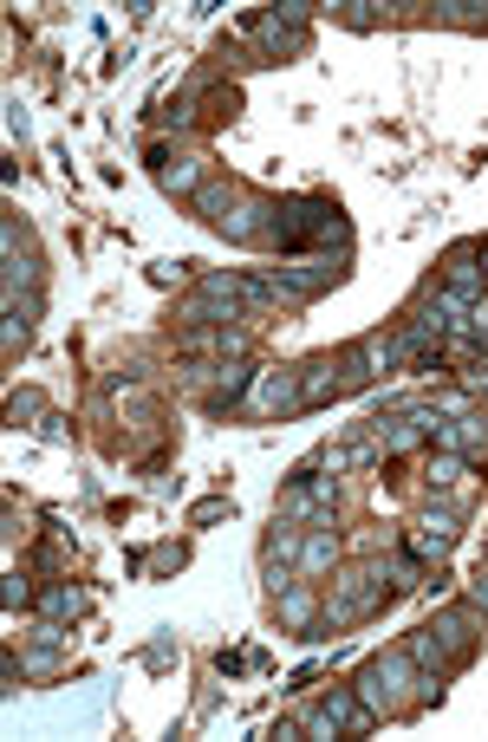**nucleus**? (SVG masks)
Listing matches in <instances>:
<instances>
[{"mask_svg": "<svg viewBox=\"0 0 488 742\" xmlns=\"http://www.w3.org/2000/svg\"><path fill=\"white\" fill-rule=\"evenodd\" d=\"M40 605H46L53 619H66V612H78V593H72V587H53V593L40 599Z\"/></svg>", "mask_w": 488, "mask_h": 742, "instance_id": "12", "label": "nucleus"}, {"mask_svg": "<svg viewBox=\"0 0 488 742\" xmlns=\"http://www.w3.org/2000/svg\"><path fill=\"white\" fill-rule=\"evenodd\" d=\"M215 228H221L228 241H274V203H261V196H248V189H241Z\"/></svg>", "mask_w": 488, "mask_h": 742, "instance_id": "5", "label": "nucleus"}, {"mask_svg": "<svg viewBox=\"0 0 488 742\" xmlns=\"http://www.w3.org/2000/svg\"><path fill=\"white\" fill-rule=\"evenodd\" d=\"M469 599H476V605H488V574L476 580V593H469Z\"/></svg>", "mask_w": 488, "mask_h": 742, "instance_id": "13", "label": "nucleus"}, {"mask_svg": "<svg viewBox=\"0 0 488 742\" xmlns=\"http://www.w3.org/2000/svg\"><path fill=\"white\" fill-rule=\"evenodd\" d=\"M293 404H306L293 371H254V384H248V397H241V411H254V417H280V411H293Z\"/></svg>", "mask_w": 488, "mask_h": 742, "instance_id": "4", "label": "nucleus"}, {"mask_svg": "<svg viewBox=\"0 0 488 742\" xmlns=\"http://www.w3.org/2000/svg\"><path fill=\"white\" fill-rule=\"evenodd\" d=\"M156 176H163V189H176V196H196V189L209 183V163H203V156H176V163H163Z\"/></svg>", "mask_w": 488, "mask_h": 742, "instance_id": "8", "label": "nucleus"}, {"mask_svg": "<svg viewBox=\"0 0 488 742\" xmlns=\"http://www.w3.org/2000/svg\"><path fill=\"white\" fill-rule=\"evenodd\" d=\"M235 196H241V189H235V183H221V176H209V183H203V189H196V209H203V216H209V222H221V216H228V203H235Z\"/></svg>", "mask_w": 488, "mask_h": 742, "instance_id": "10", "label": "nucleus"}, {"mask_svg": "<svg viewBox=\"0 0 488 742\" xmlns=\"http://www.w3.org/2000/svg\"><path fill=\"white\" fill-rule=\"evenodd\" d=\"M365 723H371L365 697H358V690H333V697L313 710V723H306V730H313V736H346V730H365Z\"/></svg>", "mask_w": 488, "mask_h": 742, "instance_id": "6", "label": "nucleus"}, {"mask_svg": "<svg viewBox=\"0 0 488 742\" xmlns=\"http://www.w3.org/2000/svg\"><path fill=\"white\" fill-rule=\"evenodd\" d=\"M482 287H488V248H482Z\"/></svg>", "mask_w": 488, "mask_h": 742, "instance_id": "14", "label": "nucleus"}, {"mask_svg": "<svg viewBox=\"0 0 488 742\" xmlns=\"http://www.w3.org/2000/svg\"><path fill=\"white\" fill-rule=\"evenodd\" d=\"M346 241V222H339V203L326 196H300V203H274V248L280 254H319Z\"/></svg>", "mask_w": 488, "mask_h": 742, "instance_id": "1", "label": "nucleus"}, {"mask_svg": "<svg viewBox=\"0 0 488 742\" xmlns=\"http://www.w3.org/2000/svg\"><path fill=\"white\" fill-rule=\"evenodd\" d=\"M449 541H456V509H423V515H417V541H411V547H417V554H443Z\"/></svg>", "mask_w": 488, "mask_h": 742, "instance_id": "7", "label": "nucleus"}, {"mask_svg": "<svg viewBox=\"0 0 488 742\" xmlns=\"http://www.w3.org/2000/svg\"><path fill=\"white\" fill-rule=\"evenodd\" d=\"M378 593H384V580L365 574V567H351V574H339V593L326 599V619H333V625L371 619V612H378Z\"/></svg>", "mask_w": 488, "mask_h": 742, "instance_id": "3", "label": "nucleus"}, {"mask_svg": "<svg viewBox=\"0 0 488 742\" xmlns=\"http://www.w3.org/2000/svg\"><path fill=\"white\" fill-rule=\"evenodd\" d=\"M280 619H286V625H306V619H313V593H306V587H286V593H280Z\"/></svg>", "mask_w": 488, "mask_h": 742, "instance_id": "11", "label": "nucleus"}, {"mask_svg": "<svg viewBox=\"0 0 488 742\" xmlns=\"http://www.w3.org/2000/svg\"><path fill=\"white\" fill-rule=\"evenodd\" d=\"M404 684H411V652H384V658H371V665L358 670V697H365V710H371V717H398V710H411L417 697H411Z\"/></svg>", "mask_w": 488, "mask_h": 742, "instance_id": "2", "label": "nucleus"}, {"mask_svg": "<svg viewBox=\"0 0 488 742\" xmlns=\"http://www.w3.org/2000/svg\"><path fill=\"white\" fill-rule=\"evenodd\" d=\"M333 560H339V541H333V527H326V521H319V527H313V534H306V547H300V574H306V580H313V574H326V567H333Z\"/></svg>", "mask_w": 488, "mask_h": 742, "instance_id": "9", "label": "nucleus"}]
</instances>
